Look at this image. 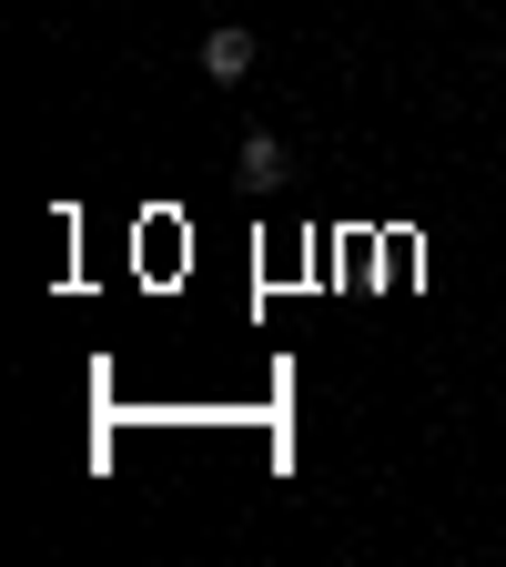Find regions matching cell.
Masks as SVG:
<instances>
[{"instance_id":"6da1fadb","label":"cell","mask_w":506,"mask_h":567,"mask_svg":"<svg viewBox=\"0 0 506 567\" xmlns=\"http://www.w3.org/2000/svg\"><path fill=\"white\" fill-rule=\"evenodd\" d=\"M193 61H203V82H224V92H234V82H254V31H244V21H213Z\"/></svg>"},{"instance_id":"7a4b0ae2","label":"cell","mask_w":506,"mask_h":567,"mask_svg":"<svg viewBox=\"0 0 506 567\" xmlns=\"http://www.w3.org/2000/svg\"><path fill=\"white\" fill-rule=\"evenodd\" d=\"M234 173H244L254 193H273V183H283V132H244V142H234Z\"/></svg>"}]
</instances>
